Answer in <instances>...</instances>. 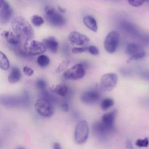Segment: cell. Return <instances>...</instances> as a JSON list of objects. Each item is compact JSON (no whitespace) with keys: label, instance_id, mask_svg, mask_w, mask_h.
Here are the masks:
<instances>
[{"label":"cell","instance_id":"26","mask_svg":"<svg viewBox=\"0 0 149 149\" xmlns=\"http://www.w3.org/2000/svg\"><path fill=\"white\" fill-rule=\"evenodd\" d=\"M36 86L41 91H44L47 88V83L42 79H38L36 81Z\"/></svg>","mask_w":149,"mask_h":149},{"label":"cell","instance_id":"36","mask_svg":"<svg viewBox=\"0 0 149 149\" xmlns=\"http://www.w3.org/2000/svg\"><path fill=\"white\" fill-rule=\"evenodd\" d=\"M125 146H126V148L127 149H133V148L132 143L131 141L129 139L126 140V141L125 142Z\"/></svg>","mask_w":149,"mask_h":149},{"label":"cell","instance_id":"1","mask_svg":"<svg viewBox=\"0 0 149 149\" xmlns=\"http://www.w3.org/2000/svg\"><path fill=\"white\" fill-rule=\"evenodd\" d=\"M30 104V98L26 90L20 95L3 94L0 95V105L6 108L27 107Z\"/></svg>","mask_w":149,"mask_h":149},{"label":"cell","instance_id":"3","mask_svg":"<svg viewBox=\"0 0 149 149\" xmlns=\"http://www.w3.org/2000/svg\"><path fill=\"white\" fill-rule=\"evenodd\" d=\"M22 48L26 56L42 54L47 50V48L43 42L33 40L24 41L22 46Z\"/></svg>","mask_w":149,"mask_h":149},{"label":"cell","instance_id":"38","mask_svg":"<svg viewBox=\"0 0 149 149\" xmlns=\"http://www.w3.org/2000/svg\"><path fill=\"white\" fill-rule=\"evenodd\" d=\"M59 10H60L61 12H64L65 11V9H63L61 8V7H59Z\"/></svg>","mask_w":149,"mask_h":149},{"label":"cell","instance_id":"2","mask_svg":"<svg viewBox=\"0 0 149 149\" xmlns=\"http://www.w3.org/2000/svg\"><path fill=\"white\" fill-rule=\"evenodd\" d=\"M12 28L14 33L23 42L33 40L34 31L30 24L23 17L16 16L12 21Z\"/></svg>","mask_w":149,"mask_h":149},{"label":"cell","instance_id":"12","mask_svg":"<svg viewBox=\"0 0 149 149\" xmlns=\"http://www.w3.org/2000/svg\"><path fill=\"white\" fill-rule=\"evenodd\" d=\"M100 98V94L97 91L90 90L83 93L81 95V101L86 104H91L97 102Z\"/></svg>","mask_w":149,"mask_h":149},{"label":"cell","instance_id":"31","mask_svg":"<svg viewBox=\"0 0 149 149\" xmlns=\"http://www.w3.org/2000/svg\"><path fill=\"white\" fill-rule=\"evenodd\" d=\"M88 48L87 47H74L72 49V52L74 54H80V53H82L84 51H86L87 49Z\"/></svg>","mask_w":149,"mask_h":149},{"label":"cell","instance_id":"9","mask_svg":"<svg viewBox=\"0 0 149 149\" xmlns=\"http://www.w3.org/2000/svg\"><path fill=\"white\" fill-rule=\"evenodd\" d=\"M119 42V34L116 31L109 32L105 38L104 46L106 51L109 54L115 52Z\"/></svg>","mask_w":149,"mask_h":149},{"label":"cell","instance_id":"17","mask_svg":"<svg viewBox=\"0 0 149 149\" xmlns=\"http://www.w3.org/2000/svg\"><path fill=\"white\" fill-rule=\"evenodd\" d=\"M13 10L10 6L0 11V23L6 24L12 18Z\"/></svg>","mask_w":149,"mask_h":149},{"label":"cell","instance_id":"5","mask_svg":"<svg viewBox=\"0 0 149 149\" xmlns=\"http://www.w3.org/2000/svg\"><path fill=\"white\" fill-rule=\"evenodd\" d=\"M89 127L86 120L80 121L76 125L74 130V140L77 144L84 143L88 137Z\"/></svg>","mask_w":149,"mask_h":149},{"label":"cell","instance_id":"25","mask_svg":"<svg viewBox=\"0 0 149 149\" xmlns=\"http://www.w3.org/2000/svg\"><path fill=\"white\" fill-rule=\"evenodd\" d=\"M31 21L33 24V25L37 27L41 26L44 23V22L43 18L41 16L37 15H33L31 18Z\"/></svg>","mask_w":149,"mask_h":149},{"label":"cell","instance_id":"30","mask_svg":"<svg viewBox=\"0 0 149 149\" xmlns=\"http://www.w3.org/2000/svg\"><path fill=\"white\" fill-rule=\"evenodd\" d=\"M88 52L93 55H97L99 54V50L97 47L94 45H91L87 48Z\"/></svg>","mask_w":149,"mask_h":149},{"label":"cell","instance_id":"16","mask_svg":"<svg viewBox=\"0 0 149 149\" xmlns=\"http://www.w3.org/2000/svg\"><path fill=\"white\" fill-rule=\"evenodd\" d=\"M21 78V72L17 67L12 68L10 74L8 76V80L11 84L17 83Z\"/></svg>","mask_w":149,"mask_h":149},{"label":"cell","instance_id":"41","mask_svg":"<svg viewBox=\"0 0 149 149\" xmlns=\"http://www.w3.org/2000/svg\"><path fill=\"white\" fill-rule=\"evenodd\" d=\"M0 146H1V143H0Z\"/></svg>","mask_w":149,"mask_h":149},{"label":"cell","instance_id":"21","mask_svg":"<svg viewBox=\"0 0 149 149\" xmlns=\"http://www.w3.org/2000/svg\"><path fill=\"white\" fill-rule=\"evenodd\" d=\"M0 68L4 70L9 68V61L5 54L1 51H0Z\"/></svg>","mask_w":149,"mask_h":149},{"label":"cell","instance_id":"19","mask_svg":"<svg viewBox=\"0 0 149 149\" xmlns=\"http://www.w3.org/2000/svg\"><path fill=\"white\" fill-rule=\"evenodd\" d=\"M83 23L84 25L90 30L97 32L98 30V25L94 18L90 16H86L83 18Z\"/></svg>","mask_w":149,"mask_h":149},{"label":"cell","instance_id":"20","mask_svg":"<svg viewBox=\"0 0 149 149\" xmlns=\"http://www.w3.org/2000/svg\"><path fill=\"white\" fill-rule=\"evenodd\" d=\"M142 51H143L142 48L140 45L136 44H130L128 45L127 47V52L129 55H130V56Z\"/></svg>","mask_w":149,"mask_h":149},{"label":"cell","instance_id":"24","mask_svg":"<svg viewBox=\"0 0 149 149\" xmlns=\"http://www.w3.org/2000/svg\"><path fill=\"white\" fill-rule=\"evenodd\" d=\"M40 98L45 99V100L52 102V104L55 103L56 101V98L52 94H51L50 93L47 91L46 90L44 91H41Z\"/></svg>","mask_w":149,"mask_h":149},{"label":"cell","instance_id":"27","mask_svg":"<svg viewBox=\"0 0 149 149\" xmlns=\"http://www.w3.org/2000/svg\"><path fill=\"white\" fill-rule=\"evenodd\" d=\"M135 144L138 147H147L149 144V140L147 137H145L143 139H139L135 142Z\"/></svg>","mask_w":149,"mask_h":149},{"label":"cell","instance_id":"29","mask_svg":"<svg viewBox=\"0 0 149 149\" xmlns=\"http://www.w3.org/2000/svg\"><path fill=\"white\" fill-rule=\"evenodd\" d=\"M128 3L132 6L134 7H139L141 6L143 3V0H127Z\"/></svg>","mask_w":149,"mask_h":149},{"label":"cell","instance_id":"6","mask_svg":"<svg viewBox=\"0 0 149 149\" xmlns=\"http://www.w3.org/2000/svg\"><path fill=\"white\" fill-rule=\"evenodd\" d=\"M118 82V76L115 73H107L101 78L100 89L103 92L110 91L116 86Z\"/></svg>","mask_w":149,"mask_h":149},{"label":"cell","instance_id":"37","mask_svg":"<svg viewBox=\"0 0 149 149\" xmlns=\"http://www.w3.org/2000/svg\"><path fill=\"white\" fill-rule=\"evenodd\" d=\"M53 149H62L61 146L59 143L55 142L54 143L53 145Z\"/></svg>","mask_w":149,"mask_h":149},{"label":"cell","instance_id":"28","mask_svg":"<svg viewBox=\"0 0 149 149\" xmlns=\"http://www.w3.org/2000/svg\"><path fill=\"white\" fill-rule=\"evenodd\" d=\"M145 55V52L144 51H142V52H139L135 55H133L132 56H130V58H129V59L127 61V62H130L132 61H133V60H137V59H141L142 58H143Z\"/></svg>","mask_w":149,"mask_h":149},{"label":"cell","instance_id":"23","mask_svg":"<svg viewBox=\"0 0 149 149\" xmlns=\"http://www.w3.org/2000/svg\"><path fill=\"white\" fill-rule=\"evenodd\" d=\"M114 104V101L112 98H107L104 99L101 102V108L104 110L106 111L112 107Z\"/></svg>","mask_w":149,"mask_h":149},{"label":"cell","instance_id":"32","mask_svg":"<svg viewBox=\"0 0 149 149\" xmlns=\"http://www.w3.org/2000/svg\"><path fill=\"white\" fill-rule=\"evenodd\" d=\"M23 71L24 73L27 76H31L34 73V70L28 66H24L23 68Z\"/></svg>","mask_w":149,"mask_h":149},{"label":"cell","instance_id":"11","mask_svg":"<svg viewBox=\"0 0 149 149\" xmlns=\"http://www.w3.org/2000/svg\"><path fill=\"white\" fill-rule=\"evenodd\" d=\"M116 113L117 111L116 109H114L108 113H105L102 117L101 122L105 127H106L111 132H113L115 129L114 122L116 116Z\"/></svg>","mask_w":149,"mask_h":149},{"label":"cell","instance_id":"33","mask_svg":"<svg viewBox=\"0 0 149 149\" xmlns=\"http://www.w3.org/2000/svg\"><path fill=\"white\" fill-rule=\"evenodd\" d=\"M69 65V61H63L61 64H60V65L59 66V67L58 68V69H56V72H62V70H63Z\"/></svg>","mask_w":149,"mask_h":149},{"label":"cell","instance_id":"7","mask_svg":"<svg viewBox=\"0 0 149 149\" xmlns=\"http://www.w3.org/2000/svg\"><path fill=\"white\" fill-rule=\"evenodd\" d=\"M45 17L48 23L56 27L62 26L65 23V18L51 6H46L45 8Z\"/></svg>","mask_w":149,"mask_h":149},{"label":"cell","instance_id":"15","mask_svg":"<svg viewBox=\"0 0 149 149\" xmlns=\"http://www.w3.org/2000/svg\"><path fill=\"white\" fill-rule=\"evenodd\" d=\"M51 91L61 97H65L68 93V87L64 83H61L53 86L50 88Z\"/></svg>","mask_w":149,"mask_h":149},{"label":"cell","instance_id":"39","mask_svg":"<svg viewBox=\"0 0 149 149\" xmlns=\"http://www.w3.org/2000/svg\"><path fill=\"white\" fill-rule=\"evenodd\" d=\"M16 149H25L24 147H22V146H20V147H18L16 148Z\"/></svg>","mask_w":149,"mask_h":149},{"label":"cell","instance_id":"22","mask_svg":"<svg viewBox=\"0 0 149 149\" xmlns=\"http://www.w3.org/2000/svg\"><path fill=\"white\" fill-rule=\"evenodd\" d=\"M37 62L38 65L41 67V68H45L46 66H47L49 62H50V60L49 59V58L45 55H40L37 59Z\"/></svg>","mask_w":149,"mask_h":149},{"label":"cell","instance_id":"35","mask_svg":"<svg viewBox=\"0 0 149 149\" xmlns=\"http://www.w3.org/2000/svg\"><path fill=\"white\" fill-rule=\"evenodd\" d=\"M61 108L62 109V110L64 112H68L69 109V107L68 103L66 102H63L61 104Z\"/></svg>","mask_w":149,"mask_h":149},{"label":"cell","instance_id":"10","mask_svg":"<svg viewBox=\"0 0 149 149\" xmlns=\"http://www.w3.org/2000/svg\"><path fill=\"white\" fill-rule=\"evenodd\" d=\"M68 40L72 44L78 46L87 45L90 41V39L87 36L76 31H73L69 33Z\"/></svg>","mask_w":149,"mask_h":149},{"label":"cell","instance_id":"13","mask_svg":"<svg viewBox=\"0 0 149 149\" xmlns=\"http://www.w3.org/2000/svg\"><path fill=\"white\" fill-rule=\"evenodd\" d=\"M93 130L95 135L101 138L105 137L112 132L105 127L101 122H95L93 126Z\"/></svg>","mask_w":149,"mask_h":149},{"label":"cell","instance_id":"4","mask_svg":"<svg viewBox=\"0 0 149 149\" xmlns=\"http://www.w3.org/2000/svg\"><path fill=\"white\" fill-rule=\"evenodd\" d=\"M34 106L37 113L43 118H49L55 112L54 104L43 98H40L36 100Z\"/></svg>","mask_w":149,"mask_h":149},{"label":"cell","instance_id":"40","mask_svg":"<svg viewBox=\"0 0 149 149\" xmlns=\"http://www.w3.org/2000/svg\"><path fill=\"white\" fill-rule=\"evenodd\" d=\"M143 1H147V0H143Z\"/></svg>","mask_w":149,"mask_h":149},{"label":"cell","instance_id":"14","mask_svg":"<svg viewBox=\"0 0 149 149\" xmlns=\"http://www.w3.org/2000/svg\"><path fill=\"white\" fill-rule=\"evenodd\" d=\"M1 36L6 40V41L10 44L17 45L20 42V38L14 33L10 31H3L1 33Z\"/></svg>","mask_w":149,"mask_h":149},{"label":"cell","instance_id":"8","mask_svg":"<svg viewBox=\"0 0 149 149\" xmlns=\"http://www.w3.org/2000/svg\"><path fill=\"white\" fill-rule=\"evenodd\" d=\"M86 74V70L81 63L74 65L63 73V77L67 80H79Z\"/></svg>","mask_w":149,"mask_h":149},{"label":"cell","instance_id":"34","mask_svg":"<svg viewBox=\"0 0 149 149\" xmlns=\"http://www.w3.org/2000/svg\"><path fill=\"white\" fill-rule=\"evenodd\" d=\"M9 5L5 0H0V11L9 7Z\"/></svg>","mask_w":149,"mask_h":149},{"label":"cell","instance_id":"18","mask_svg":"<svg viewBox=\"0 0 149 149\" xmlns=\"http://www.w3.org/2000/svg\"><path fill=\"white\" fill-rule=\"evenodd\" d=\"M43 44L45 45L46 48L52 52H56L58 47V43L54 37H49L44 39L43 40Z\"/></svg>","mask_w":149,"mask_h":149}]
</instances>
